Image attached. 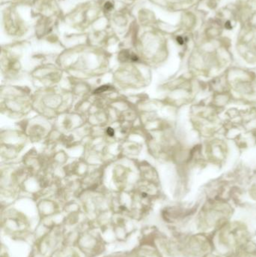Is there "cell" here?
<instances>
[{"label":"cell","mask_w":256,"mask_h":257,"mask_svg":"<svg viewBox=\"0 0 256 257\" xmlns=\"http://www.w3.org/2000/svg\"><path fill=\"white\" fill-rule=\"evenodd\" d=\"M113 5L110 3V2H106L105 5H104V8H105L107 11H110L113 8Z\"/></svg>","instance_id":"6da1fadb"},{"label":"cell","mask_w":256,"mask_h":257,"mask_svg":"<svg viewBox=\"0 0 256 257\" xmlns=\"http://www.w3.org/2000/svg\"><path fill=\"white\" fill-rule=\"evenodd\" d=\"M177 42L180 44V45H183L184 42H185L184 38L183 37H181V36H178V37L177 38Z\"/></svg>","instance_id":"7a4b0ae2"},{"label":"cell","mask_w":256,"mask_h":257,"mask_svg":"<svg viewBox=\"0 0 256 257\" xmlns=\"http://www.w3.org/2000/svg\"><path fill=\"white\" fill-rule=\"evenodd\" d=\"M107 132H108V134L110 136H113L114 135V131L112 130L111 128H108V130H107Z\"/></svg>","instance_id":"3957f363"},{"label":"cell","mask_w":256,"mask_h":257,"mask_svg":"<svg viewBox=\"0 0 256 257\" xmlns=\"http://www.w3.org/2000/svg\"><path fill=\"white\" fill-rule=\"evenodd\" d=\"M225 28H226V29H228V30H231V28H232V26H231V23H230V22H229V21L226 22V24H225Z\"/></svg>","instance_id":"277c9868"}]
</instances>
